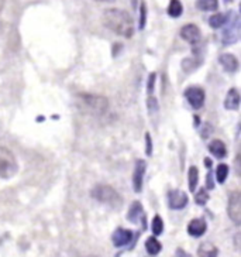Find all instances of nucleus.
<instances>
[{"label": "nucleus", "instance_id": "1", "mask_svg": "<svg viewBox=\"0 0 241 257\" xmlns=\"http://www.w3.org/2000/svg\"><path fill=\"white\" fill-rule=\"evenodd\" d=\"M102 22L109 30H112L121 37L131 38L134 34V22L127 12L121 9H107L103 12Z\"/></svg>", "mask_w": 241, "mask_h": 257}, {"label": "nucleus", "instance_id": "2", "mask_svg": "<svg viewBox=\"0 0 241 257\" xmlns=\"http://www.w3.org/2000/svg\"><path fill=\"white\" fill-rule=\"evenodd\" d=\"M92 198H95L96 201H99L100 204L109 205L114 209H119L123 205V198L121 195L110 185H105V184H100L93 187L91 191Z\"/></svg>", "mask_w": 241, "mask_h": 257}, {"label": "nucleus", "instance_id": "3", "mask_svg": "<svg viewBox=\"0 0 241 257\" xmlns=\"http://www.w3.org/2000/svg\"><path fill=\"white\" fill-rule=\"evenodd\" d=\"M76 100H78V105L81 107L95 114H103L109 107V100L105 96H100V95L79 93Z\"/></svg>", "mask_w": 241, "mask_h": 257}, {"label": "nucleus", "instance_id": "4", "mask_svg": "<svg viewBox=\"0 0 241 257\" xmlns=\"http://www.w3.org/2000/svg\"><path fill=\"white\" fill-rule=\"evenodd\" d=\"M224 30L221 34V41L224 46H231L235 44L240 38V17L237 13H228L226 24L223 26Z\"/></svg>", "mask_w": 241, "mask_h": 257}, {"label": "nucleus", "instance_id": "5", "mask_svg": "<svg viewBox=\"0 0 241 257\" xmlns=\"http://www.w3.org/2000/svg\"><path fill=\"white\" fill-rule=\"evenodd\" d=\"M17 160L9 149L0 146V180H9L17 173Z\"/></svg>", "mask_w": 241, "mask_h": 257}, {"label": "nucleus", "instance_id": "6", "mask_svg": "<svg viewBox=\"0 0 241 257\" xmlns=\"http://www.w3.org/2000/svg\"><path fill=\"white\" fill-rule=\"evenodd\" d=\"M185 98L189 102V105L192 106L193 109H200L204 105V99H206V93L200 88V86H188L185 92H183Z\"/></svg>", "mask_w": 241, "mask_h": 257}, {"label": "nucleus", "instance_id": "7", "mask_svg": "<svg viewBox=\"0 0 241 257\" xmlns=\"http://www.w3.org/2000/svg\"><path fill=\"white\" fill-rule=\"evenodd\" d=\"M227 213L230 219L233 220L237 226L241 225V195L240 192H233L228 198V206H227Z\"/></svg>", "mask_w": 241, "mask_h": 257}, {"label": "nucleus", "instance_id": "8", "mask_svg": "<svg viewBox=\"0 0 241 257\" xmlns=\"http://www.w3.org/2000/svg\"><path fill=\"white\" fill-rule=\"evenodd\" d=\"M188 202L189 198L186 192H183L181 189H172V191H169V194H168V204H169L171 209H176V211L183 209L188 205Z\"/></svg>", "mask_w": 241, "mask_h": 257}, {"label": "nucleus", "instance_id": "9", "mask_svg": "<svg viewBox=\"0 0 241 257\" xmlns=\"http://www.w3.org/2000/svg\"><path fill=\"white\" fill-rule=\"evenodd\" d=\"M181 37L186 43L195 46V44H197L200 41V38H202V31H200V29L196 24H185L181 29Z\"/></svg>", "mask_w": 241, "mask_h": 257}, {"label": "nucleus", "instance_id": "10", "mask_svg": "<svg viewBox=\"0 0 241 257\" xmlns=\"http://www.w3.org/2000/svg\"><path fill=\"white\" fill-rule=\"evenodd\" d=\"M145 171H147V163L144 160H137L136 166H134V173H133V188L137 194L141 192V189H143Z\"/></svg>", "mask_w": 241, "mask_h": 257}, {"label": "nucleus", "instance_id": "11", "mask_svg": "<svg viewBox=\"0 0 241 257\" xmlns=\"http://www.w3.org/2000/svg\"><path fill=\"white\" fill-rule=\"evenodd\" d=\"M130 242H133V232L128 229L117 227L112 234V243L114 247H124V246H128Z\"/></svg>", "mask_w": 241, "mask_h": 257}, {"label": "nucleus", "instance_id": "12", "mask_svg": "<svg viewBox=\"0 0 241 257\" xmlns=\"http://www.w3.org/2000/svg\"><path fill=\"white\" fill-rule=\"evenodd\" d=\"M206 230H207V223L202 218L192 219L188 223V233L192 237H200V236H203L206 233Z\"/></svg>", "mask_w": 241, "mask_h": 257}, {"label": "nucleus", "instance_id": "13", "mask_svg": "<svg viewBox=\"0 0 241 257\" xmlns=\"http://www.w3.org/2000/svg\"><path fill=\"white\" fill-rule=\"evenodd\" d=\"M218 62H220V65L224 68V71L227 72H235V71H238V67H240V64H238V60L235 58V55L233 54H221L220 57H218Z\"/></svg>", "mask_w": 241, "mask_h": 257}, {"label": "nucleus", "instance_id": "14", "mask_svg": "<svg viewBox=\"0 0 241 257\" xmlns=\"http://www.w3.org/2000/svg\"><path fill=\"white\" fill-rule=\"evenodd\" d=\"M127 219L131 223H140V220H143L144 223H145V215H144L141 202H138V201L133 202V205L130 206V209L127 212Z\"/></svg>", "mask_w": 241, "mask_h": 257}, {"label": "nucleus", "instance_id": "15", "mask_svg": "<svg viewBox=\"0 0 241 257\" xmlns=\"http://www.w3.org/2000/svg\"><path fill=\"white\" fill-rule=\"evenodd\" d=\"M224 107L227 110H238V107H240V93L235 88H231L230 91L227 92Z\"/></svg>", "mask_w": 241, "mask_h": 257}, {"label": "nucleus", "instance_id": "16", "mask_svg": "<svg viewBox=\"0 0 241 257\" xmlns=\"http://www.w3.org/2000/svg\"><path fill=\"white\" fill-rule=\"evenodd\" d=\"M209 152L216 157V159H224L227 156V147L226 144L223 143L221 140L214 139L209 143Z\"/></svg>", "mask_w": 241, "mask_h": 257}, {"label": "nucleus", "instance_id": "17", "mask_svg": "<svg viewBox=\"0 0 241 257\" xmlns=\"http://www.w3.org/2000/svg\"><path fill=\"white\" fill-rule=\"evenodd\" d=\"M197 256L200 257H214L218 256V249L210 242H203L197 249Z\"/></svg>", "mask_w": 241, "mask_h": 257}, {"label": "nucleus", "instance_id": "18", "mask_svg": "<svg viewBox=\"0 0 241 257\" xmlns=\"http://www.w3.org/2000/svg\"><path fill=\"white\" fill-rule=\"evenodd\" d=\"M145 250H147V253L151 254V256H157L159 251L162 250V244L159 243V240L155 236H152V237L150 236L145 240Z\"/></svg>", "mask_w": 241, "mask_h": 257}, {"label": "nucleus", "instance_id": "19", "mask_svg": "<svg viewBox=\"0 0 241 257\" xmlns=\"http://www.w3.org/2000/svg\"><path fill=\"white\" fill-rule=\"evenodd\" d=\"M227 17H228V13L224 15V13H216L209 17V24H210L211 29L217 30V29H221L227 22Z\"/></svg>", "mask_w": 241, "mask_h": 257}, {"label": "nucleus", "instance_id": "20", "mask_svg": "<svg viewBox=\"0 0 241 257\" xmlns=\"http://www.w3.org/2000/svg\"><path fill=\"white\" fill-rule=\"evenodd\" d=\"M196 8L202 12H216L218 9V0H196Z\"/></svg>", "mask_w": 241, "mask_h": 257}, {"label": "nucleus", "instance_id": "21", "mask_svg": "<svg viewBox=\"0 0 241 257\" xmlns=\"http://www.w3.org/2000/svg\"><path fill=\"white\" fill-rule=\"evenodd\" d=\"M188 182H189V191H190V192H195L196 187H197V182H199V170H197V167L192 166L190 168H189Z\"/></svg>", "mask_w": 241, "mask_h": 257}, {"label": "nucleus", "instance_id": "22", "mask_svg": "<svg viewBox=\"0 0 241 257\" xmlns=\"http://www.w3.org/2000/svg\"><path fill=\"white\" fill-rule=\"evenodd\" d=\"M182 13H183V6H182L181 0H171L168 6V15L173 19H178L181 17Z\"/></svg>", "mask_w": 241, "mask_h": 257}, {"label": "nucleus", "instance_id": "23", "mask_svg": "<svg viewBox=\"0 0 241 257\" xmlns=\"http://www.w3.org/2000/svg\"><path fill=\"white\" fill-rule=\"evenodd\" d=\"M228 171H230V168L227 164H218L217 168H216V180H217L218 184H224L227 177H228Z\"/></svg>", "mask_w": 241, "mask_h": 257}, {"label": "nucleus", "instance_id": "24", "mask_svg": "<svg viewBox=\"0 0 241 257\" xmlns=\"http://www.w3.org/2000/svg\"><path fill=\"white\" fill-rule=\"evenodd\" d=\"M151 229H152V233L155 234V236L162 234V232H164V220H162V218L159 215L154 216V219L151 222Z\"/></svg>", "mask_w": 241, "mask_h": 257}, {"label": "nucleus", "instance_id": "25", "mask_svg": "<svg viewBox=\"0 0 241 257\" xmlns=\"http://www.w3.org/2000/svg\"><path fill=\"white\" fill-rule=\"evenodd\" d=\"M207 201H209V194H207V191L204 188H200L197 192H196L195 195V202L197 205H206L207 204Z\"/></svg>", "mask_w": 241, "mask_h": 257}, {"label": "nucleus", "instance_id": "26", "mask_svg": "<svg viewBox=\"0 0 241 257\" xmlns=\"http://www.w3.org/2000/svg\"><path fill=\"white\" fill-rule=\"evenodd\" d=\"M147 23V6L145 2H141L140 5V30H143Z\"/></svg>", "mask_w": 241, "mask_h": 257}, {"label": "nucleus", "instance_id": "27", "mask_svg": "<svg viewBox=\"0 0 241 257\" xmlns=\"http://www.w3.org/2000/svg\"><path fill=\"white\" fill-rule=\"evenodd\" d=\"M148 109H150V113L152 114L155 110H158V102H157V99L154 98L152 95H150V98H148Z\"/></svg>", "mask_w": 241, "mask_h": 257}, {"label": "nucleus", "instance_id": "28", "mask_svg": "<svg viewBox=\"0 0 241 257\" xmlns=\"http://www.w3.org/2000/svg\"><path fill=\"white\" fill-rule=\"evenodd\" d=\"M145 154L147 156L152 154V140H151L150 133H145Z\"/></svg>", "mask_w": 241, "mask_h": 257}, {"label": "nucleus", "instance_id": "29", "mask_svg": "<svg viewBox=\"0 0 241 257\" xmlns=\"http://www.w3.org/2000/svg\"><path fill=\"white\" fill-rule=\"evenodd\" d=\"M154 83H155V74H151V75L148 76V85H147V92H148V95H152Z\"/></svg>", "mask_w": 241, "mask_h": 257}, {"label": "nucleus", "instance_id": "30", "mask_svg": "<svg viewBox=\"0 0 241 257\" xmlns=\"http://www.w3.org/2000/svg\"><path fill=\"white\" fill-rule=\"evenodd\" d=\"M206 187H207V189L214 188V184H213V178H211L210 171H209V173H207V175H206Z\"/></svg>", "mask_w": 241, "mask_h": 257}, {"label": "nucleus", "instance_id": "31", "mask_svg": "<svg viewBox=\"0 0 241 257\" xmlns=\"http://www.w3.org/2000/svg\"><path fill=\"white\" fill-rule=\"evenodd\" d=\"M203 161H204V166H206V168H209V170H210V168H211V160L206 157Z\"/></svg>", "mask_w": 241, "mask_h": 257}, {"label": "nucleus", "instance_id": "32", "mask_svg": "<svg viewBox=\"0 0 241 257\" xmlns=\"http://www.w3.org/2000/svg\"><path fill=\"white\" fill-rule=\"evenodd\" d=\"M176 256H189L188 253H183L181 249H178V251H176Z\"/></svg>", "mask_w": 241, "mask_h": 257}, {"label": "nucleus", "instance_id": "33", "mask_svg": "<svg viewBox=\"0 0 241 257\" xmlns=\"http://www.w3.org/2000/svg\"><path fill=\"white\" fill-rule=\"evenodd\" d=\"M3 8H5V0H0V12L3 10Z\"/></svg>", "mask_w": 241, "mask_h": 257}, {"label": "nucleus", "instance_id": "34", "mask_svg": "<svg viewBox=\"0 0 241 257\" xmlns=\"http://www.w3.org/2000/svg\"><path fill=\"white\" fill-rule=\"evenodd\" d=\"M98 2H113V0H98Z\"/></svg>", "mask_w": 241, "mask_h": 257}]
</instances>
